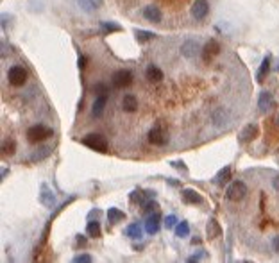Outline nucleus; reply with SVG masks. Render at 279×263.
<instances>
[{
	"label": "nucleus",
	"instance_id": "19",
	"mask_svg": "<svg viewBox=\"0 0 279 263\" xmlns=\"http://www.w3.org/2000/svg\"><path fill=\"white\" fill-rule=\"evenodd\" d=\"M77 2L79 6H81V9H84L86 13H93L102 6L104 0H77Z\"/></svg>",
	"mask_w": 279,
	"mask_h": 263
},
{
	"label": "nucleus",
	"instance_id": "42",
	"mask_svg": "<svg viewBox=\"0 0 279 263\" xmlns=\"http://www.w3.org/2000/svg\"><path fill=\"white\" fill-rule=\"evenodd\" d=\"M168 185H172V186H177V181H176V179H170V181H168Z\"/></svg>",
	"mask_w": 279,
	"mask_h": 263
},
{
	"label": "nucleus",
	"instance_id": "9",
	"mask_svg": "<svg viewBox=\"0 0 279 263\" xmlns=\"http://www.w3.org/2000/svg\"><path fill=\"white\" fill-rule=\"evenodd\" d=\"M260 135V129L256 124H249V125H245L242 131H240V141L242 143H250V141H254Z\"/></svg>",
	"mask_w": 279,
	"mask_h": 263
},
{
	"label": "nucleus",
	"instance_id": "17",
	"mask_svg": "<svg viewBox=\"0 0 279 263\" xmlns=\"http://www.w3.org/2000/svg\"><path fill=\"white\" fill-rule=\"evenodd\" d=\"M122 108L127 113H134L138 109V99L134 95H125L124 100H122Z\"/></svg>",
	"mask_w": 279,
	"mask_h": 263
},
{
	"label": "nucleus",
	"instance_id": "22",
	"mask_svg": "<svg viewBox=\"0 0 279 263\" xmlns=\"http://www.w3.org/2000/svg\"><path fill=\"white\" fill-rule=\"evenodd\" d=\"M181 52H183V56H186V58H193V56H195V52H199V47H197L195 41L190 40V41H186V43L183 45Z\"/></svg>",
	"mask_w": 279,
	"mask_h": 263
},
{
	"label": "nucleus",
	"instance_id": "30",
	"mask_svg": "<svg viewBox=\"0 0 279 263\" xmlns=\"http://www.w3.org/2000/svg\"><path fill=\"white\" fill-rule=\"evenodd\" d=\"M160 210V206L156 201H147V202H143V213H154V211Z\"/></svg>",
	"mask_w": 279,
	"mask_h": 263
},
{
	"label": "nucleus",
	"instance_id": "37",
	"mask_svg": "<svg viewBox=\"0 0 279 263\" xmlns=\"http://www.w3.org/2000/svg\"><path fill=\"white\" fill-rule=\"evenodd\" d=\"M172 167H176V169H179V170H186V165L183 163V161H172Z\"/></svg>",
	"mask_w": 279,
	"mask_h": 263
},
{
	"label": "nucleus",
	"instance_id": "16",
	"mask_svg": "<svg viewBox=\"0 0 279 263\" xmlns=\"http://www.w3.org/2000/svg\"><path fill=\"white\" fill-rule=\"evenodd\" d=\"M268 70H270V56H265L262 61L260 70H258V74H256L258 82H265V79H267V76H268Z\"/></svg>",
	"mask_w": 279,
	"mask_h": 263
},
{
	"label": "nucleus",
	"instance_id": "36",
	"mask_svg": "<svg viewBox=\"0 0 279 263\" xmlns=\"http://www.w3.org/2000/svg\"><path fill=\"white\" fill-rule=\"evenodd\" d=\"M75 238H77V244H75L77 247H84V246H86V238H84L83 234H77Z\"/></svg>",
	"mask_w": 279,
	"mask_h": 263
},
{
	"label": "nucleus",
	"instance_id": "28",
	"mask_svg": "<svg viewBox=\"0 0 279 263\" xmlns=\"http://www.w3.org/2000/svg\"><path fill=\"white\" fill-rule=\"evenodd\" d=\"M190 233V224L188 222H179L176 226V234H177L179 238H184V236H188Z\"/></svg>",
	"mask_w": 279,
	"mask_h": 263
},
{
	"label": "nucleus",
	"instance_id": "29",
	"mask_svg": "<svg viewBox=\"0 0 279 263\" xmlns=\"http://www.w3.org/2000/svg\"><path fill=\"white\" fill-rule=\"evenodd\" d=\"M50 154V147H43V149H40V151H36V154L34 156H30V159L29 161H40V159H45Z\"/></svg>",
	"mask_w": 279,
	"mask_h": 263
},
{
	"label": "nucleus",
	"instance_id": "35",
	"mask_svg": "<svg viewBox=\"0 0 279 263\" xmlns=\"http://www.w3.org/2000/svg\"><path fill=\"white\" fill-rule=\"evenodd\" d=\"M77 66L81 68V70H84L86 66H88V58H84V56H79L77 59Z\"/></svg>",
	"mask_w": 279,
	"mask_h": 263
},
{
	"label": "nucleus",
	"instance_id": "20",
	"mask_svg": "<svg viewBox=\"0 0 279 263\" xmlns=\"http://www.w3.org/2000/svg\"><path fill=\"white\" fill-rule=\"evenodd\" d=\"M86 233H88L91 238H101L102 234L101 222H99V220H89L88 226H86Z\"/></svg>",
	"mask_w": 279,
	"mask_h": 263
},
{
	"label": "nucleus",
	"instance_id": "23",
	"mask_svg": "<svg viewBox=\"0 0 279 263\" xmlns=\"http://www.w3.org/2000/svg\"><path fill=\"white\" fill-rule=\"evenodd\" d=\"M206 231H208V236H209L211 240L217 238V236H220V234H222V229H220L219 222H217L215 218H211V220L208 222V228H206Z\"/></svg>",
	"mask_w": 279,
	"mask_h": 263
},
{
	"label": "nucleus",
	"instance_id": "12",
	"mask_svg": "<svg viewBox=\"0 0 279 263\" xmlns=\"http://www.w3.org/2000/svg\"><path fill=\"white\" fill-rule=\"evenodd\" d=\"M231 174H233V169L227 165V167H224V169H220L219 172H217V175L213 177V183L217 186H226L227 181L231 179Z\"/></svg>",
	"mask_w": 279,
	"mask_h": 263
},
{
	"label": "nucleus",
	"instance_id": "32",
	"mask_svg": "<svg viewBox=\"0 0 279 263\" xmlns=\"http://www.w3.org/2000/svg\"><path fill=\"white\" fill-rule=\"evenodd\" d=\"M107 92H109V88L106 86V84H95V86H93V93L97 95V97H99V95H107Z\"/></svg>",
	"mask_w": 279,
	"mask_h": 263
},
{
	"label": "nucleus",
	"instance_id": "4",
	"mask_svg": "<svg viewBox=\"0 0 279 263\" xmlns=\"http://www.w3.org/2000/svg\"><path fill=\"white\" fill-rule=\"evenodd\" d=\"M148 141L152 145L163 147L168 143V131L165 125H154V127L148 131Z\"/></svg>",
	"mask_w": 279,
	"mask_h": 263
},
{
	"label": "nucleus",
	"instance_id": "25",
	"mask_svg": "<svg viewBox=\"0 0 279 263\" xmlns=\"http://www.w3.org/2000/svg\"><path fill=\"white\" fill-rule=\"evenodd\" d=\"M15 152H16V141L13 140V138L4 140V143H2V154L4 156H11Z\"/></svg>",
	"mask_w": 279,
	"mask_h": 263
},
{
	"label": "nucleus",
	"instance_id": "8",
	"mask_svg": "<svg viewBox=\"0 0 279 263\" xmlns=\"http://www.w3.org/2000/svg\"><path fill=\"white\" fill-rule=\"evenodd\" d=\"M209 13V2L208 0H195L191 6V15L195 20H204Z\"/></svg>",
	"mask_w": 279,
	"mask_h": 263
},
{
	"label": "nucleus",
	"instance_id": "14",
	"mask_svg": "<svg viewBox=\"0 0 279 263\" xmlns=\"http://www.w3.org/2000/svg\"><path fill=\"white\" fill-rule=\"evenodd\" d=\"M258 108L262 111H268L270 108H274V97L270 92H262L260 93V99H258Z\"/></svg>",
	"mask_w": 279,
	"mask_h": 263
},
{
	"label": "nucleus",
	"instance_id": "44",
	"mask_svg": "<svg viewBox=\"0 0 279 263\" xmlns=\"http://www.w3.org/2000/svg\"><path fill=\"white\" fill-rule=\"evenodd\" d=\"M278 72H279V66H278Z\"/></svg>",
	"mask_w": 279,
	"mask_h": 263
},
{
	"label": "nucleus",
	"instance_id": "10",
	"mask_svg": "<svg viewBox=\"0 0 279 263\" xmlns=\"http://www.w3.org/2000/svg\"><path fill=\"white\" fill-rule=\"evenodd\" d=\"M161 228V215L160 211H154V213H150V217L147 218V222H145V231L148 234H156L160 231Z\"/></svg>",
	"mask_w": 279,
	"mask_h": 263
},
{
	"label": "nucleus",
	"instance_id": "5",
	"mask_svg": "<svg viewBox=\"0 0 279 263\" xmlns=\"http://www.w3.org/2000/svg\"><path fill=\"white\" fill-rule=\"evenodd\" d=\"M7 79L11 82V86H22L27 81V70L24 66H20V64H15L7 72Z\"/></svg>",
	"mask_w": 279,
	"mask_h": 263
},
{
	"label": "nucleus",
	"instance_id": "43",
	"mask_svg": "<svg viewBox=\"0 0 279 263\" xmlns=\"http://www.w3.org/2000/svg\"><path fill=\"white\" fill-rule=\"evenodd\" d=\"M278 124H279V117H278Z\"/></svg>",
	"mask_w": 279,
	"mask_h": 263
},
{
	"label": "nucleus",
	"instance_id": "27",
	"mask_svg": "<svg viewBox=\"0 0 279 263\" xmlns=\"http://www.w3.org/2000/svg\"><path fill=\"white\" fill-rule=\"evenodd\" d=\"M101 27L104 31V34H111V32H120L122 31V27L118 24H115V22H102Z\"/></svg>",
	"mask_w": 279,
	"mask_h": 263
},
{
	"label": "nucleus",
	"instance_id": "13",
	"mask_svg": "<svg viewBox=\"0 0 279 263\" xmlns=\"http://www.w3.org/2000/svg\"><path fill=\"white\" fill-rule=\"evenodd\" d=\"M181 199H183L184 204H201V202H202V197L199 195V192L191 190V188H186V190H183V195H181Z\"/></svg>",
	"mask_w": 279,
	"mask_h": 263
},
{
	"label": "nucleus",
	"instance_id": "34",
	"mask_svg": "<svg viewBox=\"0 0 279 263\" xmlns=\"http://www.w3.org/2000/svg\"><path fill=\"white\" fill-rule=\"evenodd\" d=\"M73 262L75 263H89V262H93V258L89 256V254H79V256L73 258Z\"/></svg>",
	"mask_w": 279,
	"mask_h": 263
},
{
	"label": "nucleus",
	"instance_id": "41",
	"mask_svg": "<svg viewBox=\"0 0 279 263\" xmlns=\"http://www.w3.org/2000/svg\"><path fill=\"white\" fill-rule=\"evenodd\" d=\"M7 172H9V170H7V169H4V170H2V179H6Z\"/></svg>",
	"mask_w": 279,
	"mask_h": 263
},
{
	"label": "nucleus",
	"instance_id": "38",
	"mask_svg": "<svg viewBox=\"0 0 279 263\" xmlns=\"http://www.w3.org/2000/svg\"><path fill=\"white\" fill-rule=\"evenodd\" d=\"M202 258H204V254H193V256H190L188 262H199V260H202Z\"/></svg>",
	"mask_w": 279,
	"mask_h": 263
},
{
	"label": "nucleus",
	"instance_id": "39",
	"mask_svg": "<svg viewBox=\"0 0 279 263\" xmlns=\"http://www.w3.org/2000/svg\"><path fill=\"white\" fill-rule=\"evenodd\" d=\"M272 246H274V251H276V252L279 254V236H276V238H274V244H272Z\"/></svg>",
	"mask_w": 279,
	"mask_h": 263
},
{
	"label": "nucleus",
	"instance_id": "21",
	"mask_svg": "<svg viewBox=\"0 0 279 263\" xmlns=\"http://www.w3.org/2000/svg\"><path fill=\"white\" fill-rule=\"evenodd\" d=\"M125 218V213L118 208H111V210H107V220L111 224H118L122 222Z\"/></svg>",
	"mask_w": 279,
	"mask_h": 263
},
{
	"label": "nucleus",
	"instance_id": "2",
	"mask_svg": "<svg viewBox=\"0 0 279 263\" xmlns=\"http://www.w3.org/2000/svg\"><path fill=\"white\" fill-rule=\"evenodd\" d=\"M83 145L89 147L91 151H97V152H107V149H109L107 140L102 135H99V133H89V135L84 136Z\"/></svg>",
	"mask_w": 279,
	"mask_h": 263
},
{
	"label": "nucleus",
	"instance_id": "11",
	"mask_svg": "<svg viewBox=\"0 0 279 263\" xmlns=\"http://www.w3.org/2000/svg\"><path fill=\"white\" fill-rule=\"evenodd\" d=\"M143 18L148 20V22H152V24H160L161 20H163V13H161L160 7L147 6L145 9H143Z\"/></svg>",
	"mask_w": 279,
	"mask_h": 263
},
{
	"label": "nucleus",
	"instance_id": "24",
	"mask_svg": "<svg viewBox=\"0 0 279 263\" xmlns=\"http://www.w3.org/2000/svg\"><path fill=\"white\" fill-rule=\"evenodd\" d=\"M125 234H127L129 238H142V234H143L142 226H140L138 222L131 224V226H127V229H125Z\"/></svg>",
	"mask_w": 279,
	"mask_h": 263
},
{
	"label": "nucleus",
	"instance_id": "1",
	"mask_svg": "<svg viewBox=\"0 0 279 263\" xmlns=\"http://www.w3.org/2000/svg\"><path fill=\"white\" fill-rule=\"evenodd\" d=\"M54 131L47 125H42V124H38V125H32V127L27 129V140L30 143H40V141H45L47 138H52Z\"/></svg>",
	"mask_w": 279,
	"mask_h": 263
},
{
	"label": "nucleus",
	"instance_id": "15",
	"mask_svg": "<svg viewBox=\"0 0 279 263\" xmlns=\"http://www.w3.org/2000/svg\"><path fill=\"white\" fill-rule=\"evenodd\" d=\"M145 76H147V81L150 82H160L163 81V72H161L160 66H156V64H150L145 72Z\"/></svg>",
	"mask_w": 279,
	"mask_h": 263
},
{
	"label": "nucleus",
	"instance_id": "40",
	"mask_svg": "<svg viewBox=\"0 0 279 263\" xmlns=\"http://www.w3.org/2000/svg\"><path fill=\"white\" fill-rule=\"evenodd\" d=\"M274 188H276V190L279 192V175L276 177V181H274Z\"/></svg>",
	"mask_w": 279,
	"mask_h": 263
},
{
	"label": "nucleus",
	"instance_id": "33",
	"mask_svg": "<svg viewBox=\"0 0 279 263\" xmlns=\"http://www.w3.org/2000/svg\"><path fill=\"white\" fill-rule=\"evenodd\" d=\"M177 226V217L176 215H168L165 218V228L166 229H172V228H176Z\"/></svg>",
	"mask_w": 279,
	"mask_h": 263
},
{
	"label": "nucleus",
	"instance_id": "6",
	"mask_svg": "<svg viewBox=\"0 0 279 263\" xmlns=\"http://www.w3.org/2000/svg\"><path fill=\"white\" fill-rule=\"evenodd\" d=\"M111 84L117 90H124V88L131 86L132 84V72L131 70H118L115 72L111 77Z\"/></svg>",
	"mask_w": 279,
	"mask_h": 263
},
{
	"label": "nucleus",
	"instance_id": "31",
	"mask_svg": "<svg viewBox=\"0 0 279 263\" xmlns=\"http://www.w3.org/2000/svg\"><path fill=\"white\" fill-rule=\"evenodd\" d=\"M131 202H132V204H140V206H142L143 202H145V199H143V192H138V190H134V192L131 193Z\"/></svg>",
	"mask_w": 279,
	"mask_h": 263
},
{
	"label": "nucleus",
	"instance_id": "18",
	"mask_svg": "<svg viewBox=\"0 0 279 263\" xmlns=\"http://www.w3.org/2000/svg\"><path fill=\"white\" fill-rule=\"evenodd\" d=\"M106 102H107V95H99L97 100L93 102V109H91V115L93 117H101L102 111H104V108H106Z\"/></svg>",
	"mask_w": 279,
	"mask_h": 263
},
{
	"label": "nucleus",
	"instance_id": "3",
	"mask_svg": "<svg viewBox=\"0 0 279 263\" xmlns=\"http://www.w3.org/2000/svg\"><path fill=\"white\" fill-rule=\"evenodd\" d=\"M245 195H247V186H245L244 181H233L227 186L226 197L231 202H240L242 199H245Z\"/></svg>",
	"mask_w": 279,
	"mask_h": 263
},
{
	"label": "nucleus",
	"instance_id": "7",
	"mask_svg": "<svg viewBox=\"0 0 279 263\" xmlns=\"http://www.w3.org/2000/svg\"><path fill=\"white\" fill-rule=\"evenodd\" d=\"M219 52H220L219 41L209 40L208 43L202 47V61H204V63H211L215 56H219Z\"/></svg>",
	"mask_w": 279,
	"mask_h": 263
},
{
	"label": "nucleus",
	"instance_id": "26",
	"mask_svg": "<svg viewBox=\"0 0 279 263\" xmlns=\"http://www.w3.org/2000/svg\"><path fill=\"white\" fill-rule=\"evenodd\" d=\"M134 34H136V38H138V41H140V43H147V41L158 38V36H156L154 32H150V31H140V29H138Z\"/></svg>",
	"mask_w": 279,
	"mask_h": 263
}]
</instances>
